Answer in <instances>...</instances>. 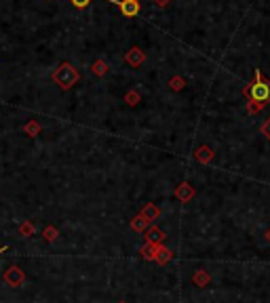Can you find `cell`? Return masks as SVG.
<instances>
[{"mask_svg": "<svg viewBox=\"0 0 270 303\" xmlns=\"http://www.w3.org/2000/svg\"><path fill=\"white\" fill-rule=\"evenodd\" d=\"M43 236H45V240H49V242H53L55 238H57V230L55 228H45V232H43Z\"/></svg>", "mask_w": 270, "mask_h": 303, "instance_id": "9", "label": "cell"}, {"mask_svg": "<svg viewBox=\"0 0 270 303\" xmlns=\"http://www.w3.org/2000/svg\"><path fill=\"white\" fill-rule=\"evenodd\" d=\"M51 78H53V82H55L59 88L68 90V88H72V86L78 82V80H81V74H78V70H76L72 64L64 62V64H59V66L55 68V72L51 74Z\"/></svg>", "mask_w": 270, "mask_h": 303, "instance_id": "2", "label": "cell"}, {"mask_svg": "<svg viewBox=\"0 0 270 303\" xmlns=\"http://www.w3.org/2000/svg\"><path fill=\"white\" fill-rule=\"evenodd\" d=\"M245 95L249 101H257L259 106L270 101V80H266L259 70H255V80L245 88Z\"/></svg>", "mask_w": 270, "mask_h": 303, "instance_id": "1", "label": "cell"}, {"mask_svg": "<svg viewBox=\"0 0 270 303\" xmlns=\"http://www.w3.org/2000/svg\"><path fill=\"white\" fill-rule=\"evenodd\" d=\"M72 2V6H76V8H87L89 4H91V0H70Z\"/></svg>", "mask_w": 270, "mask_h": 303, "instance_id": "10", "label": "cell"}, {"mask_svg": "<svg viewBox=\"0 0 270 303\" xmlns=\"http://www.w3.org/2000/svg\"><path fill=\"white\" fill-rule=\"evenodd\" d=\"M108 2L116 4L125 17H135L139 13V0H108Z\"/></svg>", "mask_w": 270, "mask_h": 303, "instance_id": "4", "label": "cell"}, {"mask_svg": "<svg viewBox=\"0 0 270 303\" xmlns=\"http://www.w3.org/2000/svg\"><path fill=\"white\" fill-rule=\"evenodd\" d=\"M91 72H93L95 76H104V74L108 72V64L104 62V59H99V62H95V64L91 66Z\"/></svg>", "mask_w": 270, "mask_h": 303, "instance_id": "8", "label": "cell"}, {"mask_svg": "<svg viewBox=\"0 0 270 303\" xmlns=\"http://www.w3.org/2000/svg\"><path fill=\"white\" fill-rule=\"evenodd\" d=\"M24 133L28 137H36L38 133H41V124H38L36 120H28V122L24 124Z\"/></svg>", "mask_w": 270, "mask_h": 303, "instance_id": "6", "label": "cell"}, {"mask_svg": "<svg viewBox=\"0 0 270 303\" xmlns=\"http://www.w3.org/2000/svg\"><path fill=\"white\" fill-rule=\"evenodd\" d=\"M127 62L131 64V66H139V64L144 62V53H142L139 48H131V50L127 53Z\"/></svg>", "mask_w": 270, "mask_h": 303, "instance_id": "5", "label": "cell"}, {"mask_svg": "<svg viewBox=\"0 0 270 303\" xmlns=\"http://www.w3.org/2000/svg\"><path fill=\"white\" fill-rule=\"evenodd\" d=\"M17 232H19V236H24V238L32 236V234H34V224H30V221H24V224H19Z\"/></svg>", "mask_w": 270, "mask_h": 303, "instance_id": "7", "label": "cell"}, {"mask_svg": "<svg viewBox=\"0 0 270 303\" xmlns=\"http://www.w3.org/2000/svg\"><path fill=\"white\" fill-rule=\"evenodd\" d=\"M7 248H9L7 244H3V246H0V255H3V252H7Z\"/></svg>", "mask_w": 270, "mask_h": 303, "instance_id": "11", "label": "cell"}, {"mask_svg": "<svg viewBox=\"0 0 270 303\" xmlns=\"http://www.w3.org/2000/svg\"><path fill=\"white\" fill-rule=\"evenodd\" d=\"M3 280H5V284H7V286H11V288H19V286L24 284L26 276H24L22 268H17V266H9V268L5 270V274H3Z\"/></svg>", "mask_w": 270, "mask_h": 303, "instance_id": "3", "label": "cell"}]
</instances>
